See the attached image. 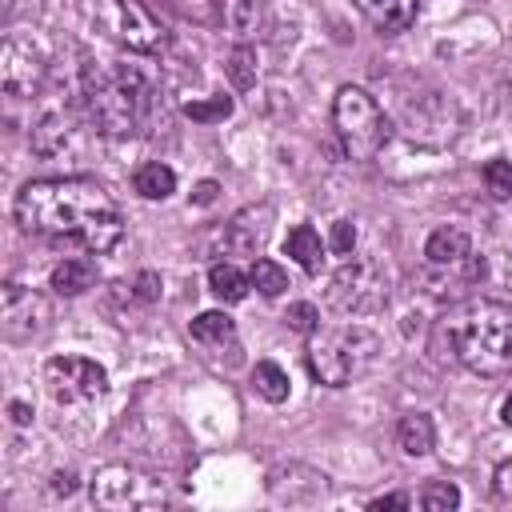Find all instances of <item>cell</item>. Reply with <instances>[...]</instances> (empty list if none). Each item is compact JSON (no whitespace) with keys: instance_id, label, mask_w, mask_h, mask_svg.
Segmentation results:
<instances>
[{"instance_id":"obj_17","label":"cell","mask_w":512,"mask_h":512,"mask_svg":"<svg viewBox=\"0 0 512 512\" xmlns=\"http://www.w3.org/2000/svg\"><path fill=\"white\" fill-rule=\"evenodd\" d=\"M208 288H212V296H220L224 304H236V300L248 296V288H252V272L236 268L232 260H216V264L208 268Z\"/></svg>"},{"instance_id":"obj_33","label":"cell","mask_w":512,"mask_h":512,"mask_svg":"<svg viewBox=\"0 0 512 512\" xmlns=\"http://www.w3.org/2000/svg\"><path fill=\"white\" fill-rule=\"evenodd\" d=\"M216 200V180H204V184H196V192H192V204H212Z\"/></svg>"},{"instance_id":"obj_15","label":"cell","mask_w":512,"mask_h":512,"mask_svg":"<svg viewBox=\"0 0 512 512\" xmlns=\"http://www.w3.org/2000/svg\"><path fill=\"white\" fill-rule=\"evenodd\" d=\"M356 8L372 20V28L380 32H404L416 20V0H356Z\"/></svg>"},{"instance_id":"obj_8","label":"cell","mask_w":512,"mask_h":512,"mask_svg":"<svg viewBox=\"0 0 512 512\" xmlns=\"http://www.w3.org/2000/svg\"><path fill=\"white\" fill-rule=\"evenodd\" d=\"M328 300L340 308V312H352V316H364V312H376L384 308L388 300V272L376 256H348L344 268L332 276L328 284Z\"/></svg>"},{"instance_id":"obj_27","label":"cell","mask_w":512,"mask_h":512,"mask_svg":"<svg viewBox=\"0 0 512 512\" xmlns=\"http://www.w3.org/2000/svg\"><path fill=\"white\" fill-rule=\"evenodd\" d=\"M184 112H188L192 120H200V124H216V120L232 116V100H228V96H212V100H192V104H184Z\"/></svg>"},{"instance_id":"obj_22","label":"cell","mask_w":512,"mask_h":512,"mask_svg":"<svg viewBox=\"0 0 512 512\" xmlns=\"http://www.w3.org/2000/svg\"><path fill=\"white\" fill-rule=\"evenodd\" d=\"M252 388H256V396H264L268 404H284L288 392H292V380H288V372H284L280 364L260 360V364L252 368Z\"/></svg>"},{"instance_id":"obj_18","label":"cell","mask_w":512,"mask_h":512,"mask_svg":"<svg viewBox=\"0 0 512 512\" xmlns=\"http://www.w3.org/2000/svg\"><path fill=\"white\" fill-rule=\"evenodd\" d=\"M396 444H400L408 456L432 452V444H436V424H432V416H428V412H408V416H400V424H396Z\"/></svg>"},{"instance_id":"obj_3","label":"cell","mask_w":512,"mask_h":512,"mask_svg":"<svg viewBox=\"0 0 512 512\" xmlns=\"http://www.w3.org/2000/svg\"><path fill=\"white\" fill-rule=\"evenodd\" d=\"M80 96L92 128L104 136H140L164 120L156 84L132 64H92L84 72Z\"/></svg>"},{"instance_id":"obj_10","label":"cell","mask_w":512,"mask_h":512,"mask_svg":"<svg viewBox=\"0 0 512 512\" xmlns=\"http://www.w3.org/2000/svg\"><path fill=\"white\" fill-rule=\"evenodd\" d=\"M44 384L56 404H92L96 396H104L108 376L88 356H52L44 364Z\"/></svg>"},{"instance_id":"obj_12","label":"cell","mask_w":512,"mask_h":512,"mask_svg":"<svg viewBox=\"0 0 512 512\" xmlns=\"http://www.w3.org/2000/svg\"><path fill=\"white\" fill-rule=\"evenodd\" d=\"M80 136V120L72 108H52L44 112L36 124H32V152L52 160V156H64Z\"/></svg>"},{"instance_id":"obj_1","label":"cell","mask_w":512,"mask_h":512,"mask_svg":"<svg viewBox=\"0 0 512 512\" xmlns=\"http://www.w3.org/2000/svg\"><path fill=\"white\" fill-rule=\"evenodd\" d=\"M16 224L44 240H72L88 252H108L124 236V216L104 184L84 176L28 180L16 192Z\"/></svg>"},{"instance_id":"obj_7","label":"cell","mask_w":512,"mask_h":512,"mask_svg":"<svg viewBox=\"0 0 512 512\" xmlns=\"http://www.w3.org/2000/svg\"><path fill=\"white\" fill-rule=\"evenodd\" d=\"M168 500L164 484L140 468L108 464L92 476V504L104 512H136V508H160Z\"/></svg>"},{"instance_id":"obj_31","label":"cell","mask_w":512,"mask_h":512,"mask_svg":"<svg viewBox=\"0 0 512 512\" xmlns=\"http://www.w3.org/2000/svg\"><path fill=\"white\" fill-rule=\"evenodd\" d=\"M492 492H496L500 504H512V460H504V464L496 468V476H492Z\"/></svg>"},{"instance_id":"obj_21","label":"cell","mask_w":512,"mask_h":512,"mask_svg":"<svg viewBox=\"0 0 512 512\" xmlns=\"http://www.w3.org/2000/svg\"><path fill=\"white\" fill-rule=\"evenodd\" d=\"M188 336H192L196 344H204V348H224V344H232L236 324H232L224 312H200V316L188 324Z\"/></svg>"},{"instance_id":"obj_35","label":"cell","mask_w":512,"mask_h":512,"mask_svg":"<svg viewBox=\"0 0 512 512\" xmlns=\"http://www.w3.org/2000/svg\"><path fill=\"white\" fill-rule=\"evenodd\" d=\"M52 480H56V484H52L56 492H64V496H72V488H76V480H72V472H64V476H52Z\"/></svg>"},{"instance_id":"obj_11","label":"cell","mask_w":512,"mask_h":512,"mask_svg":"<svg viewBox=\"0 0 512 512\" xmlns=\"http://www.w3.org/2000/svg\"><path fill=\"white\" fill-rule=\"evenodd\" d=\"M48 320H52V304H48L40 292H32V288H24V284H16V280L4 284V296H0V324H4V336H8V340H32Z\"/></svg>"},{"instance_id":"obj_13","label":"cell","mask_w":512,"mask_h":512,"mask_svg":"<svg viewBox=\"0 0 512 512\" xmlns=\"http://www.w3.org/2000/svg\"><path fill=\"white\" fill-rule=\"evenodd\" d=\"M268 236V208H244L236 212L224 232H220V248L228 256H256V248L264 244Z\"/></svg>"},{"instance_id":"obj_2","label":"cell","mask_w":512,"mask_h":512,"mask_svg":"<svg viewBox=\"0 0 512 512\" xmlns=\"http://www.w3.org/2000/svg\"><path fill=\"white\" fill-rule=\"evenodd\" d=\"M440 340L460 368L488 380L512 376V304L472 296L440 316Z\"/></svg>"},{"instance_id":"obj_6","label":"cell","mask_w":512,"mask_h":512,"mask_svg":"<svg viewBox=\"0 0 512 512\" xmlns=\"http://www.w3.org/2000/svg\"><path fill=\"white\" fill-rule=\"evenodd\" d=\"M92 20L108 40L128 52H160L168 44L164 20L144 0H96Z\"/></svg>"},{"instance_id":"obj_20","label":"cell","mask_w":512,"mask_h":512,"mask_svg":"<svg viewBox=\"0 0 512 512\" xmlns=\"http://www.w3.org/2000/svg\"><path fill=\"white\" fill-rule=\"evenodd\" d=\"M132 188H136L144 200H168V196L176 192V172H172L168 164H160V160H148V164L136 168Z\"/></svg>"},{"instance_id":"obj_24","label":"cell","mask_w":512,"mask_h":512,"mask_svg":"<svg viewBox=\"0 0 512 512\" xmlns=\"http://www.w3.org/2000/svg\"><path fill=\"white\" fill-rule=\"evenodd\" d=\"M456 504H460V488L452 480H428L420 488V508H428V512H448Z\"/></svg>"},{"instance_id":"obj_16","label":"cell","mask_w":512,"mask_h":512,"mask_svg":"<svg viewBox=\"0 0 512 512\" xmlns=\"http://www.w3.org/2000/svg\"><path fill=\"white\" fill-rule=\"evenodd\" d=\"M96 284V264L88 256H64L56 268H52V288L60 296H80Z\"/></svg>"},{"instance_id":"obj_5","label":"cell","mask_w":512,"mask_h":512,"mask_svg":"<svg viewBox=\"0 0 512 512\" xmlns=\"http://www.w3.org/2000/svg\"><path fill=\"white\" fill-rule=\"evenodd\" d=\"M332 124L352 160H372L388 144V116L380 112L376 96L356 84H344L332 100Z\"/></svg>"},{"instance_id":"obj_25","label":"cell","mask_w":512,"mask_h":512,"mask_svg":"<svg viewBox=\"0 0 512 512\" xmlns=\"http://www.w3.org/2000/svg\"><path fill=\"white\" fill-rule=\"evenodd\" d=\"M484 184H488V192L496 196V200H508L512 196V160H488L484 164Z\"/></svg>"},{"instance_id":"obj_19","label":"cell","mask_w":512,"mask_h":512,"mask_svg":"<svg viewBox=\"0 0 512 512\" xmlns=\"http://www.w3.org/2000/svg\"><path fill=\"white\" fill-rule=\"evenodd\" d=\"M284 248H288V256H292L304 272H320V264H324V244H320V232H316L312 224H296V228L288 232Z\"/></svg>"},{"instance_id":"obj_34","label":"cell","mask_w":512,"mask_h":512,"mask_svg":"<svg viewBox=\"0 0 512 512\" xmlns=\"http://www.w3.org/2000/svg\"><path fill=\"white\" fill-rule=\"evenodd\" d=\"M8 416H12V424H20V428H24V424H32V408H28V404H20V400H12V404H8Z\"/></svg>"},{"instance_id":"obj_14","label":"cell","mask_w":512,"mask_h":512,"mask_svg":"<svg viewBox=\"0 0 512 512\" xmlns=\"http://www.w3.org/2000/svg\"><path fill=\"white\" fill-rule=\"evenodd\" d=\"M424 256H428V268H452L472 256V240L460 228H436L424 244Z\"/></svg>"},{"instance_id":"obj_36","label":"cell","mask_w":512,"mask_h":512,"mask_svg":"<svg viewBox=\"0 0 512 512\" xmlns=\"http://www.w3.org/2000/svg\"><path fill=\"white\" fill-rule=\"evenodd\" d=\"M500 420L512 428V392H508V396H504V404H500Z\"/></svg>"},{"instance_id":"obj_26","label":"cell","mask_w":512,"mask_h":512,"mask_svg":"<svg viewBox=\"0 0 512 512\" xmlns=\"http://www.w3.org/2000/svg\"><path fill=\"white\" fill-rule=\"evenodd\" d=\"M228 76L236 88H252L256 84V56L248 48H232L228 52Z\"/></svg>"},{"instance_id":"obj_30","label":"cell","mask_w":512,"mask_h":512,"mask_svg":"<svg viewBox=\"0 0 512 512\" xmlns=\"http://www.w3.org/2000/svg\"><path fill=\"white\" fill-rule=\"evenodd\" d=\"M132 296H136L140 304L160 300V276H156V272H140V276L132 280Z\"/></svg>"},{"instance_id":"obj_9","label":"cell","mask_w":512,"mask_h":512,"mask_svg":"<svg viewBox=\"0 0 512 512\" xmlns=\"http://www.w3.org/2000/svg\"><path fill=\"white\" fill-rule=\"evenodd\" d=\"M48 76V44L36 32H8L0 44V88L8 96H36Z\"/></svg>"},{"instance_id":"obj_4","label":"cell","mask_w":512,"mask_h":512,"mask_svg":"<svg viewBox=\"0 0 512 512\" xmlns=\"http://www.w3.org/2000/svg\"><path fill=\"white\" fill-rule=\"evenodd\" d=\"M376 360V336L360 324L348 328H316L308 336V372L328 384V388H344L356 376H364Z\"/></svg>"},{"instance_id":"obj_32","label":"cell","mask_w":512,"mask_h":512,"mask_svg":"<svg viewBox=\"0 0 512 512\" xmlns=\"http://www.w3.org/2000/svg\"><path fill=\"white\" fill-rule=\"evenodd\" d=\"M368 508H412V496H404V492H388V496H376Z\"/></svg>"},{"instance_id":"obj_23","label":"cell","mask_w":512,"mask_h":512,"mask_svg":"<svg viewBox=\"0 0 512 512\" xmlns=\"http://www.w3.org/2000/svg\"><path fill=\"white\" fill-rule=\"evenodd\" d=\"M252 288L264 292V296H280L288 288V272L276 260L260 256V260H252Z\"/></svg>"},{"instance_id":"obj_28","label":"cell","mask_w":512,"mask_h":512,"mask_svg":"<svg viewBox=\"0 0 512 512\" xmlns=\"http://www.w3.org/2000/svg\"><path fill=\"white\" fill-rule=\"evenodd\" d=\"M284 320H288V328H296V332H304V336H312V332L320 328V312H316L308 300H296V304H288Z\"/></svg>"},{"instance_id":"obj_29","label":"cell","mask_w":512,"mask_h":512,"mask_svg":"<svg viewBox=\"0 0 512 512\" xmlns=\"http://www.w3.org/2000/svg\"><path fill=\"white\" fill-rule=\"evenodd\" d=\"M328 248L336 252V256H352L356 252V224L352 220H332V232H328Z\"/></svg>"}]
</instances>
